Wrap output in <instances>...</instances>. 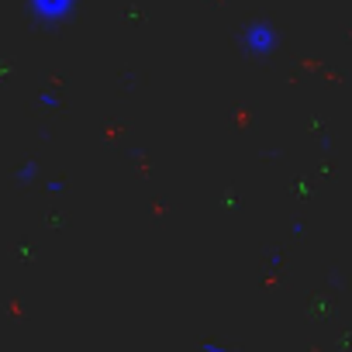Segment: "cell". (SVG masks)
<instances>
[{
    "label": "cell",
    "mask_w": 352,
    "mask_h": 352,
    "mask_svg": "<svg viewBox=\"0 0 352 352\" xmlns=\"http://www.w3.org/2000/svg\"><path fill=\"white\" fill-rule=\"evenodd\" d=\"M38 8H45V11H59V8H66L69 0H35Z\"/></svg>",
    "instance_id": "obj_1"
}]
</instances>
